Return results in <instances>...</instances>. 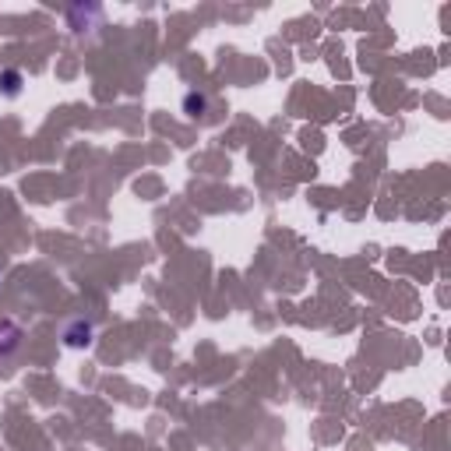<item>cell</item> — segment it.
Masks as SVG:
<instances>
[{
    "mask_svg": "<svg viewBox=\"0 0 451 451\" xmlns=\"http://www.w3.org/2000/svg\"><path fill=\"white\" fill-rule=\"evenodd\" d=\"M0 88H4V96H18L22 74H18V71H4V74H0Z\"/></svg>",
    "mask_w": 451,
    "mask_h": 451,
    "instance_id": "6da1fadb",
    "label": "cell"
},
{
    "mask_svg": "<svg viewBox=\"0 0 451 451\" xmlns=\"http://www.w3.org/2000/svg\"><path fill=\"white\" fill-rule=\"evenodd\" d=\"M184 110H187L191 117H201V113L208 110V99H205V96H194V92H191V96L184 99Z\"/></svg>",
    "mask_w": 451,
    "mask_h": 451,
    "instance_id": "7a4b0ae2",
    "label": "cell"
}]
</instances>
